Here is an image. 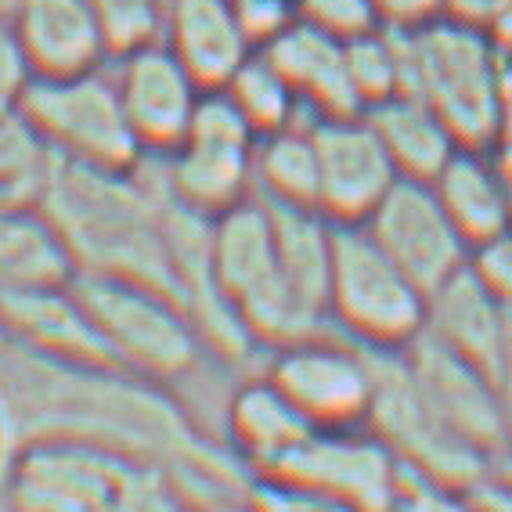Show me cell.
Listing matches in <instances>:
<instances>
[{
  "instance_id": "6da1fadb",
  "label": "cell",
  "mask_w": 512,
  "mask_h": 512,
  "mask_svg": "<svg viewBox=\"0 0 512 512\" xmlns=\"http://www.w3.org/2000/svg\"><path fill=\"white\" fill-rule=\"evenodd\" d=\"M44 210L62 231L76 275H116L177 296L166 202L148 159L134 170H105L58 159Z\"/></svg>"
},
{
  "instance_id": "7a4b0ae2",
  "label": "cell",
  "mask_w": 512,
  "mask_h": 512,
  "mask_svg": "<svg viewBox=\"0 0 512 512\" xmlns=\"http://www.w3.org/2000/svg\"><path fill=\"white\" fill-rule=\"evenodd\" d=\"M404 37V91L419 94L462 148H487L505 127L502 51L487 29L433 19Z\"/></svg>"
},
{
  "instance_id": "3957f363",
  "label": "cell",
  "mask_w": 512,
  "mask_h": 512,
  "mask_svg": "<svg viewBox=\"0 0 512 512\" xmlns=\"http://www.w3.org/2000/svg\"><path fill=\"white\" fill-rule=\"evenodd\" d=\"M213 278L242 329L256 347H282L293 339L321 332L325 321L314 318L293 293L278 256L275 224L264 199L238 202L210 224Z\"/></svg>"
},
{
  "instance_id": "277c9868",
  "label": "cell",
  "mask_w": 512,
  "mask_h": 512,
  "mask_svg": "<svg viewBox=\"0 0 512 512\" xmlns=\"http://www.w3.org/2000/svg\"><path fill=\"white\" fill-rule=\"evenodd\" d=\"M83 314L123 372L148 383H174L206 354L184 303L166 289L116 275H76L69 282Z\"/></svg>"
},
{
  "instance_id": "5b68a950",
  "label": "cell",
  "mask_w": 512,
  "mask_h": 512,
  "mask_svg": "<svg viewBox=\"0 0 512 512\" xmlns=\"http://www.w3.org/2000/svg\"><path fill=\"white\" fill-rule=\"evenodd\" d=\"M325 314L365 350L401 354L426 332L430 296L383 253L365 224H336Z\"/></svg>"
},
{
  "instance_id": "8992f818",
  "label": "cell",
  "mask_w": 512,
  "mask_h": 512,
  "mask_svg": "<svg viewBox=\"0 0 512 512\" xmlns=\"http://www.w3.org/2000/svg\"><path fill=\"white\" fill-rule=\"evenodd\" d=\"M375 354V397L368 412V430L401 458L408 473H419L433 484L473 491L491 473V455L473 448L462 433L448 426V419L433 408L426 390L415 379L408 357Z\"/></svg>"
},
{
  "instance_id": "52a82bcc",
  "label": "cell",
  "mask_w": 512,
  "mask_h": 512,
  "mask_svg": "<svg viewBox=\"0 0 512 512\" xmlns=\"http://www.w3.org/2000/svg\"><path fill=\"white\" fill-rule=\"evenodd\" d=\"M22 116L65 163L134 170L145 159L119 105L109 65L76 76H33L19 98Z\"/></svg>"
},
{
  "instance_id": "ba28073f",
  "label": "cell",
  "mask_w": 512,
  "mask_h": 512,
  "mask_svg": "<svg viewBox=\"0 0 512 512\" xmlns=\"http://www.w3.org/2000/svg\"><path fill=\"white\" fill-rule=\"evenodd\" d=\"M256 134L224 91H206L181 145L152 159L166 195L199 217H220L256 195Z\"/></svg>"
},
{
  "instance_id": "9c48e42d",
  "label": "cell",
  "mask_w": 512,
  "mask_h": 512,
  "mask_svg": "<svg viewBox=\"0 0 512 512\" xmlns=\"http://www.w3.org/2000/svg\"><path fill=\"white\" fill-rule=\"evenodd\" d=\"M141 462L91 437L44 433L8 458V484L26 512H105Z\"/></svg>"
},
{
  "instance_id": "30bf717a",
  "label": "cell",
  "mask_w": 512,
  "mask_h": 512,
  "mask_svg": "<svg viewBox=\"0 0 512 512\" xmlns=\"http://www.w3.org/2000/svg\"><path fill=\"white\" fill-rule=\"evenodd\" d=\"M264 375L314 430H357L372 412L375 354L354 339L339 343L311 332L282 343Z\"/></svg>"
},
{
  "instance_id": "8fae6325",
  "label": "cell",
  "mask_w": 512,
  "mask_h": 512,
  "mask_svg": "<svg viewBox=\"0 0 512 512\" xmlns=\"http://www.w3.org/2000/svg\"><path fill=\"white\" fill-rule=\"evenodd\" d=\"M365 228L426 296L469 267L473 249L458 235L455 220L448 217L430 181L397 177V184L365 220Z\"/></svg>"
},
{
  "instance_id": "7c38bea8",
  "label": "cell",
  "mask_w": 512,
  "mask_h": 512,
  "mask_svg": "<svg viewBox=\"0 0 512 512\" xmlns=\"http://www.w3.org/2000/svg\"><path fill=\"white\" fill-rule=\"evenodd\" d=\"M260 476L307 484L354 505L357 512H394L404 466L368 426H357V430H314L285 462Z\"/></svg>"
},
{
  "instance_id": "4fadbf2b",
  "label": "cell",
  "mask_w": 512,
  "mask_h": 512,
  "mask_svg": "<svg viewBox=\"0 0 512 512\" xmlns=\"http://www.w3.org/2000/svg\"><path fill=\"white\" fill-rule=\"evenodd\" d=\"M318 152V213L332 224H365L397 184V166L365 112L311 119Z\"/></svg>"
},
{
  "instance_id": "5bb4252c",
  "label": "cell",
  "mask_w": 512,
  "mask_h": 512,
  "mask_svg": "<svg viewBox=\"0 0 512 512\" xmlns=\"http://www.w3.org/2000/svg\"><path fill=\"white\" fill-rule=\"evenodd\" d=\"M109 65L119 105L127 112V123L145 159L174 152L184 130L192 127V116L206 94L199 80L184 69L181 58L163 40L127 51V55L112 58Z\"/></svg>"
},
{
  "instance_id": "9a60e30c",
  "label": "cell",
  "mask_w": 512,
  "mask_h": 512,
  "mask_svg": "<svg viewBox=\"0 0 512 512\" xmlns=\"http://www.w3.org/2000/svg\"><path fill=\"white\" fill-rule=\"evenodd\" d=\"M415 379L426 390L448 426L480 448L484 455L505 448L509 440V401L502 394V379L487 368L473 365L469 357L444 347L430 332H422L412 347L404 350Z\"/></svg>"
},
{
  "instance_id": "2e32d148",
  "label": "cell",
  "mask_w": 512,
  "mask_h": 512,
  "mask_svg": "<svg viewBox=\"0 0 512 512\" xmlns=\"http://www.w3.org/2000/svg\"><path fill=\"white\" fill-rule=\"evenodd\" d=\"M8 19L33 76H76L112 62L87 0H15Z\"/></svg>"
},
{
  "instance_id": "e0dca14e",
  "label": "cell",
  "mask_w": 512,
  "mask_h": 512,
  "mask_svg": "<svg viewBox=\"0 0 512 512\" xmlns=\"http://www.w3.org/2000/svg\"><path fill=\"white\" fill-rule=\"evenodd\" d=\"M426 332L440 339L455 354L469 357L473 365L487 368L502 379L509 365L512 307L491 293V285L476 275L473 264L458 271L448 285L430 296V321Z\"/></svg>"
},
{
  "instance_id": "ac0fdd59",
  "label": "cell",
  "mask_w": 512,
  "mask_h": 512,
  "mask_svg": "<svg viewBox=\"0 0 512 512\" xmlns=\"http://www.w3.org/2000/svg\"><path fill=\"white\" fill-rule=\"evenodd\" d=\"M159 40L181 58L202 91H220L256 51L235 0H166Z\"/></svg>"
},
{
  "instance_id": "d6986e66",
  "label": "cell",
  "mask_w": 512,
  "mask_h": 512,
  "mask_svg": "<svg viewBox=\"0 0 512 512\" xmlns=\"http://www.w3.org/2000/svg\"><path fill=\"white\" fill-rule=\"evenodd\" d=\"M278 73L289 80L311 116H350L365 112L347 69V44L314 29L311 22H289L275 40L260 47Z\"/></svg>"
},
{
  "instance_id": "ffe728a7",
  "label": "cell",
  "mask_w": 512,
  "mask_h": 512,
  "mask_svg": "<svg viewBox=\"0 0 512 512\" xmlns=\"http://www.w3.org/2000/svg\"><path fill=\"white\" fill-rule=\"evenodd\" d=\"M430 184L469 249H484L512 231L509 181L487 148H458Z\"/></svg>"
},
{
  "instance_id": "44dd1931",
  "label": "cell",
  "mask_w": 512,
  "mask_h": 512,
  "mask_svg": "<svg viewBox=\"0 0 512 512\" xmlns=\"http://www.w3.org/2000/svg\"><path fill=\"white\" fill-rule=\"evenodd\" d=\"M224 426H228L231 455L242 458L253 476L271 473L314 433L311 422L285 401V394L267 375L242 383L231 394Z\"/></svg>"
},
{
  "instance_id": "7402d4cb",
  "label": "cell",
  "mask_w": 512,
  "mask_h": 512,
  "mask_svg": "<svg viewBox=\"0 0 512 512\" xmlns=\"http://www.w3.org/2000/svg\"><path fill=\"white\" fill-rule=\"evenodd\" d=\"M76 260L44 206H0V293L65 289Z\"/></svg>"
},
{
  "instance_id": "603a6c76",
  "label": "cell",
  "mask_w": 512,
  "mask_h": 512,
  "mask_svg": "<svg viewBox=\"0 0 512 512\" xmlns=\"http://www.w3.org/2000/svg\"><path fill=\"white\" fill-rule=\"evenodd\" d=\"M365 116L372 119L375 134L394 159L397 174L408 181H433L462 148L448 123L419 94H394V98L365 109Z\"/></svg>"
},
{
  "instance_id": "cb8c5ba5",
  "label": "cell",
  "mask_w": 512,
  "mask_h": 512,
  "mask_svg": "<svg viewBox=\"0 0 512 512\" xmlns=\"http://www.w3.org/2000/svg\"><path fill=\"white\" fill-rule=\"evenodd\" d=\"M260 199V195H256ZM271 224H275L278 256H282L285 278L293 293L318 321H329V275H332V224L325 213L303 210V206H278L267 202Z\"/></svg>"
},
{
  "instance_id": "d4e9b609",
  "label": "cell",
  "mask_w": 512,
  "mask_h": 512,
  "mask_svg": "<svg viewBox=\"0 0 512 512\" xmlns=\"http://www.w3.org/2000/svg\"><path fill=\"white\" fill-rule=\"evenodd\" d=\"M253 184L264 202L318 210V152H314L311 119L256 141Z\"/></svg>"
},
{
  "instance_id": "484cf974",
  "label": "cell",
  "mask_w": 512,
  "mask_h": 512,
  "mask_svg": "<svg viewBox=\"0 0 512 512\" xmlns=\"http://www.w3.org/2000/svg\"><path fill=\"white\" fill-rule=\"evenodd\" d=\"M58 156L22 109H0V206H44Z\"/></svg>"
},
{
  "instance_id": "4316f807",
  "label": "cell",
  "mask_w": 512,
  "mask_h": 512,
  "mask_svg": "<svg viewBox=\"0 0 512 512\" xmlns=\"http://www.w3.org/2000/svg\"><path fill=\"white\" fill-rule=\"evenodd\" d=\"M220 91L235 101V109L246 116V123L260 134V138L314 119L311 112L303 109V101L296 98L289 80L278 73L275 62H271L260 47L242 62V69H238Z\"/></svg>"
},
{
  "instance_id": "83f0119b",
  "label": "cell",
  "mask_w": 512,
  "mask_h": 512,
  "mask_svg": "<svg viewBox=\"0 0 512 512\" xmlns=\"http://www.w3.org/2000/svg\"><path fill=\"white\" fill-rule=\"evenodd\" d=\"M347 69L361 109L404 91V37L401 29L379 26L357 40H347Z\"/></svg>"
},
{
  "instance_id": "f1b7e54d",
  "label": "cell",
  "mask_w": 512,
  "mask_h": 512,
  "mask_svg": "<svg viewBox=\"0 0 512 512\" xmlns=\"http://www.w3.org/2000/svg\"><path fill=\"white\" fill-rule=\"evenodd\" d=\"M87 4L98 19L112 58L156 44L163 37L166 0H87Z\"/></svg>"
},
{
  "instance_id": "f546056e",
  "label": "cell",
  "mask_w": 512,
  "mask_h": 512,
  "mask_svg": "<svg viewBox=\"0 0 512 512\" xmlns=\"http://www.w3.org/2000/svg\"><path fill=\"white\" fill-rule=\"evenodd\" d=\"M296 19L311 22L314 29L343 40V44L383 26L379 11H375V0H300Z\"/></svg>"
},
{
  "instance_id": "4dcf8cb0",
  "label": "cell",
  "mask_w": 512,
  "mask_h": 512,
  "mask_svg": "<svg viewBox=\"0 0 512 512\" xmlns=\"http://www.w3.org/2000/svg\"><path fill=\"white\" fill-rule=\"evenodd\" d=\"M249 505H253V512H357L354 505L339 502L332 494L314 491L307 484H293L282 476H253Z\"/></svg>"
},
{
  "instance_id": "1f68e13d",
  "label": "cell",
  "mask_w": 512,
  "mask_h": 512,
  "mask_svg": "<svg viewBox=\"0 0 512 512\" xmlns=\"http://www.w3.org/2000/svg\"><path fill=\"white\" fill-rule=\"evenodd\" d=\"M394 512H487V509L476 502L473 491L433 484V480H426V476L404 469L401 494H397Z\"/></svg>"
},
{
  "instance_id": "d6a6232c",
  "label": "cell",
  "mask_w": 512,
  "mask_h": 512,
  "mask_svg": "<svg viewBox=\"0 0 512 512\" xmlns=\"http://www.w3.org/2000/svg\"><path fill=\"white\" fill-rule=\"evenodd\" d=\"M235 8L256 47H264L289 22H296V0H235Z\"/></svg>"
},
{
  "instance_id": "836d02e7",
  "label": "cell",
  "mask_w": 512,
  "mask_h": 512,
  "mask_svg": "<svg viewBox=\"0 0 512 512\" xmlns=\"http://www.w3.org/2000/svg\"><path fill=\"white\" fill-rule=\"evenodd\" d=\"M29 80H33V73H29L26 58H22L11 19L0 15V109H19V98Z\"/></svg>"
},
{
  "instance_id": "e575fe53",
  "label": "cell",
  "mask_w": 512,
  "mask_h": 512,
  "mask_svg": "<svg viewBox=\"0 0 512 512\" xmlns=\"http://www.w3.org/2000/svg\"><path fill=\"white\" fill-rule=\"evenodd\" d=\"M375 11H379L383 26L419 29L444 15V0H375Z\"/></svg>"
},
{
  "instance_id": "d590c367",
  "label": "cell",
  "mask_w": 512,
  "mask_h": 512,
  "mask_svg": "<svg viewBox=\"0 0 512 512\" xmlns=\"http://www.w3.org/2000/svg\"><path fill=\"white\" fill-rule=\"evenodd\" d=\"M509 8H512V0H444V19L466 22V26L487 29V33H491V26L502 19Z\"/></svg>"
},
{
  "instance_id": "8d00e7d4",
  "label": "cell",
  "mask_w": 512,
  "mask_h": 512,
  "mask_svg": "<svg viewBox=\"0 0 512 512\" xmlns=\"http://www.w3.org/2000/svg\"><path fill=\"white\" fill-rule=\"evenodd\" d=\"M188 512H253V505H249V494H238V498H213V502H199Z\"/></svg>"
},
{
  "instance_id": "74e56055",
  "label": "cell",
  "mask_w": 512,
  "mask_h": 512,
  "mask_svg": "<svg viewBox=\"0 0 512 512\" xmlns=\"http://www.w3.org/2000/svg\"><path fill=\"white\" fill-rule=\"evenodd\" d=\"M0 512H26L19 505V498H15V491H11V484H8V466H4V473H0Z\"/></svg>"
},
{
  "instance_id": "f35d334b",
  "label": "cell",
  "mask_w": 512,
  "mask_h": 512,
  "mask_svg": "<svg viewBox=\"0 0 512 512\" xmlns=\"http://www.w3.org/2000/svg\"><path fill=\"white\" fill-rule=\"evenodd\" d=\"M11 8H15V0H0V15H8Z\"/></svg>"
},
{
  "instance_id": "ab89813d",
  "label": "cell",
  "mask_w": 512,
  "mask_h": 512,
  "mask_svg": "<svg viewBox=\"0 0 512 512\" xmlns=\"http://www.w3.org/2000/svg\"><path fill=\"white\" fill-rule=\"evenodd\" d=\"M505 451H509V458H512V412H509V440H505Z\"/></svg>"
}]
</instances>
